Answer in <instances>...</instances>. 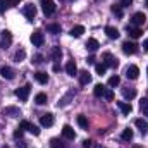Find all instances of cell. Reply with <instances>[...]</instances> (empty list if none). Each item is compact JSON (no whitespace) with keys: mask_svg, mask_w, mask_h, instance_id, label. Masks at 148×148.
I'll return each mask as SVG.
<instances>
[{"mask_svg":"<svg viewBox=\"0 0 148 148\" xmlns=\"http://www.w3.org/2000/svg\"><path fill=\"white\" fill-rule=\"evenodd\" d=\"M50 57H52L53 60H60V57H62V50H60V47H53L52 52H50Z\"/></svg>","mask_w":148,"mask_h":148,"instance_id":"24","label":"cell"},{"mask_svg":"<svg viewBox=\"0 0 148 148\" xmlns=\"http://www.w3.org/2000/svg\"><path fill=\"white\" fill-rule=\"evenodd\" d=\"M140 109L143 112V115H148V98H143L140 102Z\"/></svg>","mask_w":148,"mask_h":148,"instance_id":"31","label":"cell"},{"mask_svg":"<svg viewBox=\"0 0 148 148\" xmlns=\"http://www.w3.org/2000/svg\"><path fill=\"white\" fill-rule=\"evenodd\" d=\"M10 45H12V35L9 31H3L2 36H0V47L2 48H9Z\"/></svg>","mask_w":148,"mask_h":148,"instance_id":"6","label":"cell"},{"mask_svg":"<svg viewBox=\"0 0 148 148\" xmlns=\"http://www.w3.org/2000/svg\"><path fill=\"white\" fill-rule=\"evenodd\" d=\"M29 91H31V86H29V84H26V86H23V88H17V90H16V97H17L21 102H26V100H28V97H29Z\"/></svg>","mask_w":148,"mask_h":148,"instance_id":"2","label":"cell"},{"mask_svg":"<svg viewBox=\"0 0 148 148\" xmlns=\"http://www.w3.org/2000/svg\"><path fill=\"white\" fill-rule=\"evenodd\" d=\"M117 107L121 109V112H122V114H126V115H129V114L133 112L131 103H126V102H117Z\"/></svg>","mask_w":148,"mask_h":148,"instance_id":"19","label":"cell"},{"mask_svg":"<svg viewBox=\"0 0 148 148\" xmlns=\"http://www.w3.org/2000/svg\"><path fill=\"white\" fill-rule=\"evenodd\" d=\"M33 62H35V64H41V62H43V57H41V55L38 53V55H35V59H33Z\"/></svg>","mask_w":148,"mask_h":148,"instance_id":"41","label":"cell"},{"mask_svg":"<svg viewBox=\"0 0 148 148\" xmlns=\"http://www.w3.org/2000/svg\"><path fill=\"white\" fill-rule=\"evenodd\" d=\"M122 97H124V98H127V100H131V98H134V97H136V90H133V88H129V90H127V88H124V90H122Z\"/></svg>","mask_w":148,"mask_h":148,"instance_id":"26","label":"cell"},{"mask_svg":"<svg viewBox=\"0 0 148 148\" xmlns=\"http://www.w3.org/2000/svg\"><path fill=\"white\" fill-rule=\"evenodd\" d=\"M43 41H45V38H43V33H41V31H35V33L31 35V43H33L35 47H41Z\"/></svg>","mask_w":148,"mask_h":148,"instance_id":"9","label":"cell"},{"mask_svg":"<svg viewBox=\"0 0 148 148\" xmlns=\"http://www.w3.org/2000/svg\"><path fill=\"white\" fill-rule=\"evenodd\" d=\"M102 59H103V64L107 66V67H117L119 66V62H117V59L112 55L110 52H105L103 55H102Z\"/></svg>","mask_w":148,"mask_h":148,"instance_id":"4","label":"cell"},{"mask_svg":"<svg viewBox=\"0 0 148 148\" xmlns=\"http://www.w3.org/2000/svg\"><path fill=\"white\" fill-rule=\"evenodd\" d=\"M35 102H36L38 105H45L47 103V95L45 93H38L36 97H35Z\"/></svg>","mask_w":148,"mask_h":148,"instance_id":"30","label":"cell"},{"mask_svg":"<svg viewBox=\"0 0 148 148\" xmlns=\"http://www.w3.org/2000/svg\"><path fill=\"white\" fill-rule=\"evenodd\" d=\"M3 114H5V115H9V117H17L21 112H19L17 107H5V109H3Z\"/></svg>","mask_w":148,"mask_h":148,"instance_id":"22","label":"cell"},{"mask_svg":"<svg viewBox=\"0 0 148 148\" xmlns=\"http://www.w3.org/2000/svg\"><path fill=\"white\" fill-rule=\"evenodd\" d=\"M62 136H64L66 140H74V138H76V133H74V129L69 124H66V126L62 127Z\"/></svg>","mask_w":148,"mask_h":148,"instance_id":"11","label":"cell"},{"mask_svg":"<svg viewBox=\"0 0 148 148\" xmlns=\"http://www.w3.org/2000/svg\"><path fill=\"white\" fill-rule=\"evenodd\" d=\"M147 73H148V69H147Z\"/></svg>","mask_w":148,"mask_h":148,"instance_id":"50","label":"cell"},{"mask_svg":"<svg viewBox=\"0 0 148 148\" xmlns=\"http://www.w3.org/2000/svg\"><path fill=\"white\" fill-rule=\"evenodd\" d=\"M19 129H23V131H24V129H29V122H28V121H23V122L19 124Z\"/></svg>","mask_w":148,"mask_h":148,"instance_id":"39","label":"cell"},{"mask_svg":"<svg viewBox=\"0 0 148 148\" xmlns=\"http://www.w3.org/2000/svg\"><path fill=\"white\" fill-rule=\"evenodd\" d=\"M17 148H26V143H24V141H21V143H17Z\"/></svg>","mask_w":148,"mask_h":148,"instance_id":"46","label":"cell"},{"mask_svg":"<svg viewBox=\"0 0 148 148\" xmlns=\"http://www.w3.org/2000/svg\"><path fill=\"white\" fill-rule=\"evenodd\" d=\"M98 47H100V43H98L95 38H90V40L86 41V48H88L90 52H97V50H98Z\"/></svg>","mask_w":148,"mask_h":148,"instance_id":"21","label":"cell"},{"mask_svg":"<svg viewBox=\"0 0 148 148\" xmlns=\"http://www.w3.org/2000/svg\"><path fill=\"white\" fill-rule=\"evenodd\" d=\"M47 31L52 35H59L60 33V24H47Z\"/></svg>","mask_w":148,"mask_h":148,"instance_id":"27","label":"cell"},{"mask_svg":"<svg viewBox=\"0 0 148 148\" xmlns=\"http://www.w3.org/2000/svg\"><path fill=\"white\" fill-rule=\"evenodd\" d=\"M23 133H24V131L17 127V129L14 131V140H21V138H23Z\"/></svg>","mask_w":148,"mask_h":148,"instance_id":"38","label":"cell"},{"mask_svg":"<svg viewBox=\"0 0 148 148\" xmlns=\"http://www.w3.org/2000/svg\"><path fill=\"white\" fill-rule=\"evenodd\" d=\"M0 74H2L3 79H14V76H16L14 69H12V67H7V66L0 67Z\"/></svg>","mask_w":148,"mask_h":148,"instance_id":"10","label":"cell"},{"mask_svg":"<svg viewBox=\"0 0 148 148\" xmlns=\"http://www.w3.org/2000/svg\"><path fill=\"white\" fill-rule=\"evenodd\" d=\"M35 79H36L40 84H47V83H48V74L38 71V73H35Z\"/></svg>","mask_w":148,"mask_h":148,"instance_id":"20","label":"cell"},{"mask_svg":"<svg viewBox=\"0 0 148 148\" xmlns=\"http://www.w3.org/2000/svg\"><path fill=\"white\" fill-rule=\"evenodd\" d=\"M105 91H107V88L103 84H95V88H93V95L95 97H103Z\"/></svg>","mask_w":148,"mask_h":148,"instance_id":"23","label":"cell"},{"mask_svg":"<svg viewBox=\"0 0 148 148\" xmlns=\"http://www.w3.org/2000/svg\"><path fill=\"white\" fill-rule=\"evenodd\" d=\"M23 14H24L29 21H33V19H35V16H36V7H35L33 3H28V5L23 9Z\"/></svg>","mask_w":148,"mask_h":148,"instance_id":"7","label":"cell"},{"mask_svg":"<svg viewBox=\"0 0 148 148\" xmlns=\"http://www.w3.org/2000/svg\"><path fill=\"white\" fill-rule=\"evenodd\" d=\"M147 5H148V0H147Z\"/></svg>","mask_w":148,"mask_h":148,"instance_id":"49","label":"cell"},{"mask_svg":"<svg viewBox=\"0 0 148 148\" xmlns=\"http://www.w3.org/2000/svg\"><path fill=\"white\" fill-rule=\"evenodd\" d=\"M83 33H84V26H74L73 29H71V33H69V35H71V36H74V38H79Z\"/></svg>","mask_w":148,"mask_h":148,"instance_id":"25","label":"cell"},{"mask_svg":"<svg viewBox=\"0 0 148 148\" xmlns=\"http://www.w3.org/2000/svg\"><path fill=\"white\" fill-rule=\"evenodd\" d=\"M133 3V0H122V5L124 7H127V5H131Z\"/></svg>","mask_w":148,"mask_h":148,"instance_id":"44","label":"cell"},{"mask_svg":"<svg viewBox=\"0 0 148 148\" xmlns=\"http://www.w3.org/2000/svg\"><path fill=\"white\" fill-rule=\"evenodd\" d=\"M66 73L69 74V76H77V66H76L74 60H69L66 64Z\"/></svg>","mask_w":148,"mask_h":148,"instance_id":"17","label":"cell"},{"mask_svg":"<svg viewBox=\"0 0 148 148\" xmlns=\"http://www.w3.org/2000/svg\"><path fill=\"white\" fill-rule=\"evenodd\" d=\"M29 133H33L35 136H38L40 134V129H38V126H35V124H29V129H28Z\"/></svg>","mask_w":148,"mask_h":148,"instance_id":"37","label":"cell"},{"mask_svg":"<svg viewBox=\"0 0 148 148\" xmlns=\"http://www.w3.org/2000/svg\"><path fill=\"white\" fill-rule=\"evenodd\" d=\"M105 35L110 38V40H117L121 33H119V29L114 28V26H105Z\"/></svg>","mask_w":148,"mask_h":148,"instance_id":"15","label":"cell"},{"mask_svg":"<svg viewBox=\"0 0 148 148\" xmlns=\"http://www.w3.org/2000/svg\"><path fill=\"white\" fill-rule=\"evenodd\" d=\"M143 48H145V52H148V38L143 41Z\"/></svg>","mask_w":148,"mask_h":148,"instance_id":"45","label":"cell"},{"mask_svg":"<svg viewBox=\"0 0 148 148\" xmlns=\"http://www.w3.org/2000/svg\"><path fill=\"white\" fill-rule=\"evenodd\" d=\"M40 3H41V9H43L45 16H52V14L55 12V3H53V0H40Z\"/></svg>","mask_w":148,"mask_h":148,"instance_id":"1","label":"cell"},{"mask_svg":"<svg viewBox=\"0 0 148 148\" xmlns=\"http://www.w3.org/2000/svg\"><path fill=\"white\" fill-rule=\"evenodd\" d=\"M40 124H41L43 127L53 126V115H52V114H43V115L40 117Z\"/></svg>","mask_w":148,"mask_h":148,"instance_id":"8","label":"cell"},{"mask_svg":"<svg viewBox=\"0 0 148 148\" xmlns=\"http://www.w3.org/2000/svg\"><path fill=\"white\" fill-rule=\"evenodd\" d=\"M134 124H136V127L140 129V133H141V134H147V133H148V122H147V121H143V119H136V121H134Z\"/></svg>","mask_w":148,"mask_h":148,"instance_id":"16","label":"cell"},{"mask_svg":"<svg viewBox=\"0 0 148 148\" xmlns=\"http://www.w3.org/2000/svg\"><path fill=\"white\" fill-rule=\"evenodd\" d=\"M50 148H64V145H62L57 138H52V140H50Z\"/></svg>","mask_w":148,"mask_h":148,"instance_id":"36","label":"cell"},{"mask_svg":"<svg viewBox=\"0 0 148 148\" xmlns=\"http://www.w3.org/2000/svg\"><path fill=\"white\" fill-rule=\"evenodd\" d=\"M77 76H79V83L81 84H88L91 81V74L88 71H81V73H77Z\"/></svg>","mask_w":148,"mask_h":148,"instance_id":"18","label":"cell"},{"mask_svg":"<svg viewBox=\"0 0 148 148\" xmlns=\"http://www.w3.org/2000/svg\"><path fill=\"white\" fill-rule=\"evenodd\" d=\"M24 57H26V52L21 48V50H17L16 52V55H14V59H16V62H21V60H24Z\"/></svg>","mask_w":148,"mask_h":148,"instance_id":"33","label":"cell"},{"mask_svg":"<svg viewBox=\"0 0 148 148\" xmlns=\"http://www.w3.org/2000/svg\"><path fill=\"white\" fill-rule=\"evenodd\" d=\"M126 31H127V35H129V36L134 38V40L143 35V33H141V29H140L138 26H127V28H126Z\"/></svg>","mask_w":148,"mask_h":148,"instance_id":"13","label":"cell"},{"mask_svg":"<svg viewBox=\"0 0 148 148\" xmlns=\"http://www.w3.org/2000/svg\"><path fill=\"white\" fill-rule=\"evenodd\" d=\"M119 83H121V77H119V76H112V77H109V86H112V88H115Z\"/></svg>","mask_w":148,"mask_h":148,"instance_id":"34","label":"cell"},{"mask_svg":"<svg viewBox=\"0 0 148 148\" xmlns=\"http://www.w3.org/2000/svg\"><path fill=\"white\" fill-rule=\"evenodd\" d=\"M133 148H141V147H133Z\"/></svg>","mask_w":148,"mask_h":148,"instance_id":"48","label":"cell"},{"mask_svg":"<svg viewBox=\"0 0 148 148\" xmlns=\"http://www.w3.org/2000/svg\"><path fill=\"white\" fill-rule=\"evenodd\" d=\"M145 21H147V16L143 14V12H136V14H133V17H131V24L133 26H143L145 24Z\"/></svg>","mask_w":148,"mask_h":148,"instance_id":"5","label":"cell"},{"mask_svg":"<svg viewBox=\"0 0 148 148\" xmlns=\"http://www.w3.org/2000/svg\"><path fill=\"white\" fill-rule=\"evenodd\" d=\"M126 76H127V79H138V76H140L138 66H129L127 71H126Z\"/></svg>","mask_w":148,"mask_h":148,"instance_id":"12","label":"cell"},{"mask_svg":"<svg viewBox=\"0 0 148 148\" xmlns=\"http://www.w3.org/2000/svg\"><path fill=\"white\" fill-rule=\"evenodd\" d=\"M21 0H0V12H5V9L17 5Z\"/></svg>","mask_w":148,"mask_h":148,"instance_id":"14","label":"cell"},{"mask_svg":"<svg viewBox=\"0 0 148 148\" xmlns=\"http://www.w3.org/2000/svg\"><path fill=\"white\" fill-rule=\"evenodd\" d=\"M95 71H97L98 76H102V74H105V71H107V66H105L103 62H102V64H97V66H95Z\"/></svg>","mask_w":148,"mask_h":148,"instance_id":"32","label":"cell"},{"mask_svg":"<svg viewBox=\"0 0 148 148\" xmlns=\"http://www.w3.org/2000/svg\"><path fill=\"white\" fill-rule=\"evenodd\" d=\"M103 97H105V98H107V100H114V91H110V90H107V91H105V95H103Z\"/></svg>","mask_w":148,"mask_h":148,"instance_id":"40","label":"cell"},{"mask_svg":"<svg viewBox=\"0 0 148 148\" xmlns=\"http://www.w3.org/2000/svg\"><path fill=\"white\" fill-rule=\"evenodd\" d=\"M53 71H55V73H59V71H60V66H59V64H55V66H53Z\"/></svg>","mask_w":148,"mask_h":148,"instance_id":"47","label":"cell"},{"mask_svg":"<svg viewBox=\"0 0 148 148\" xmlns=\"http://www.w3.org/2000/svg\"><path fill=\"white\" fill-rule=\"evenodd\" d=\"M77 124L81 129H88V119L84 115H77Z\"/></svg>","mask_w":148,"mask_h":148,"instance_id":"29","label":"cell"},{"mask_svg":"<svg viewBox=\"0 0 148 148\" xmlns=\"http://www.w3.org/2000/svg\"><path fill=\"white\" fill-rule=\"evenodd\" d=\"M133 136H134L133 129H129V127H127V129H124V131H122V140H124V141H131V140H133Z\"/></svg>","mask_w":148,"mask_h":148,"instance_id":"28","label":"cell"},{"mask_svg":"<svg viewBox=\"0 0 148 148\" xmlns=\"http://www.w3.org/2000/svg\"><path fill=\"white\" fill-rule=\"evenodd\" d=\"M86 62H88V64H95V62H97V59L91 55V57H88V60H86Z\"/></svg>","mask_w":148,"mask_h":148,"instance_id":"43","label":"cell"},{"mask_svg":"<svg viewBox=\"0 0 148 148\" xmlns=\"http://www.w3.org/2000/svg\"><path fill=\"white\" fill-rule=\"evenodd\" d=\"M122 52H124L126 55H133V53L138 52V45H136L134 41H124V43H122Z\"/></svg>","mask_w":148,"mask_h":148,"instance_id":"3","label":"cell"},{"mask_svg":"<svg viewBox=\"0 0 148 148\" xmlns=\"http://www.w3.org/2000/svg\"><path fill=\"white\" fill-rule=\"evenodd\" d=\"M91 147V141H90V140H84V141H83V148H90Z\"/></svg>","mask_w":148,"mask_h":148,"instance_id":"42","label":"cell"},{"mask_svg":"<svg viewBox=\"0 0 148 148\" xmlns=\"http://www.w3.org/2000/svg\"><path fill=\"white\" fill-rule=\"evenodd\" d=\"M112 14H115L117 17H122V7L121 5H112Z\"/></svg>","mask_w":148,"mask_h":148,"instance_id":"35","label":"cell"}]
</instances>
